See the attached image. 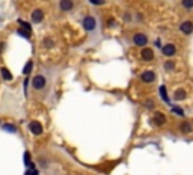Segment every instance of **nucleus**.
<instances>
[{"label":"nucleus","instance_id":"1","mask_svg":"<svg viewBox=\"0 0 193 175\" xmlns=\"http://www.w3.org/2000/svg\"><path fill=\"white\" fill-rule=\"evenodd\" d=\"M45 77L42 75V74H38V75H35L33 77V80H32V86H33V89L35 91H41V89H44L45 88Z\"/></svg>","mask_w":193,"mask_h":175},{"label":"nucleus","instance_id":"2","mask_svg":"<svg viewBox=\"0 0 193 175\" xmlns=\"http://www.w3.org/2000/svg\"><path fill=\"white\" fill-rule=\"evenodd\" d=\"M81 26L84 27V30L90 32V30H93V29L96 27V21H95V18H93L92 15H87V17H84V18H83Z\"/></svg>","mask_w":193,"mask_h":175},{"label":"nucleus","instance_id":"3","mask_svg":"<svg viewBox=\"0 0 193 175\" xmlns=\"http://www.w3.org/2000/svg\"><path fill=\"white\" fill-rule=\"evenodd\" d=\"M133 44H136L139 47H145L148 44V36L145 33H134L133 35Z\"/></svg>","mask_w":193,"mask_h":175},{"label":"nucleus","instance_id":"4","mask_svg":"<svg viewBox=\"0 0 193 175\" xmlns=\"http://www.w3.org/2000/svg\"><path fill=\"white\" fill-rule=\"evenodd\" d=\"M151 122L154 125H157V127H163L166 124V116L163 113H160V112H155L154 116H152V119H151Z\"/></svg>","mask_w":193,"mask_h":175},{"label":"nucleus","instance_id":"5","mask_svg":"<svg viewBox=\"0 0 193 175\" xmlns=\"http://www.w3.org/2000/svg\"><path fill=\"white\" fill-rule=\"evenodd\" d=\"M161 53L166 56V57H172L175 53H176V47L173 44H166L161 47Z\"/></svg>","mask_w":193,"mask_h":175},{"label":"nucleus","instance_id":"6","mask_svg":"<svg viewBox=\"0 0 193 175\" xmlns=\"http://www.w3.org/2000/svg\"><path fill=\"white\" fill-rule=\"evenodd\" d=\"M29 128H30V131H32L35 136H39V134H42V131H44L42 124H39L38 121H32V122L29 124Z\"/></svg>","mask_w":193,"mask_h":175},{"label":"nucleus","instance_id":"7","mask_svg":"<svg viewBox=\"0 0 193 175\" xmlns=\"http://www.w3.org/2000/svg\"><path fill=\"white\" fill-rule=\"evenodd\" d=\"M140 80L143 83H152L155 80V72L154 71H143L140 74Z\"/></svg>","mask_w":193,"mask_h":175},{"label":"nucleus","instance_id":"8","mask_svg":"<svg viewBox=\"0 0 193 175\" xmlns=\"http://www.w3.org/2000/svg\"><path fill=\"white\" fill-rule=\"evenodd\" d=\"M59 8L62 12H69L74 8V2L72 0H60L59 2Z\"/></svg>","mask_w":193,"mask_h":175},{"label":"nucleus","instance_id":"9","mask_svg":"<svg viewBox=\"0 0 193 175\" xmlns=\"http://www.w3.org/2000/svg\"><path fill=\"white\" fill-rule=\"evenodd\" d=\"M140 57L143 59V60H152L154 59V51L151 50V48H148V47H143L142 50H140Z\"/></svg>","mask_w":193,"mask_h":175},{"label":"nucleus","instance_id":"10","mask_svg":"<svg viewBox=\"0 0 193 175\" xmlns=\"http://www.w3.org/2000/svg\"><path fill=\"white\" fill-rule=\"evenodd\" d=\"M179 30H181L184 35H190V33H193V23H191V21H184V23H181Z\"/></svg>","mask_w":193,"mask_h":175},{"label":"nucleus","instance_id":"11","mask_svg":"<svg viewBox=\"0 0 193 175\" xmlns=\"http://www.w3.org/2000/svg\"><path fill=\"white\" fill-rule=\"evenodd\" d=\"M42 20H44V11L35 9V11L32 12V21H33V23H41Z\"/></svg>","mask_w":193,"mask_h":175},{"label":"nucleus","instance_id":"12","mask_svg":"<svg viewBox=\"0 0 193 175\" xmlns=\"http://www.w3.org/2000/svg\"><path fill=\"white\" fill-rule=\"evenodd\" d=\"M158 92H160V97H161V100L164 101V103H167L169 104V95H167V91H166V86L164 84H161L160 86V89H158Z\"/></svg>","mask_w":193,"mask_h":175},{"label":"nucleus","instance_id":"13","mask_svg":"<svg viewBox=\"0 0 193 175\" xmlns=\"http://www.w3.org/2000/svg\"><path fill=\"white\" fill-rule=\"evenodd\" d=\"M185 98V91L184 89H176L175 94H173V100L175 101H182Z\"/></svg>","mask_w":193,"mask_h":175},{"label":"nucleus","instance_id":"14","mask_svg":"<svg viewBox=\"0 0 193 175\" xmlns=\"http://www.w3.org/2000/svg\"><path fill=\"white\" fill-rule=\"evenodd\" d=\"M179 128H181V131H182V133L188 134V133H191V130H193V125H191L188 121H185V122H182V124H181V127H179Z\"/></svg>","mask_w":193,"mask_h":175},{"label":"nucleus","instance_id":"15","mask_svg":"<svg viewBox=\"0 0 193 175\" xmlns=\"http://www.w3.org/2000/svg\"><path fill=\"white\" fill-rule=\"evenodd\" d=\"M0 71H2V77H3L5 80H8V81H9V80H12V74H11V71H9L8 68H5V66H3Z\"/></svg>","mask_w":193,"mask_h":175},{"label":"nucleus","instance_id":"16","mask_svg":"<svg viewBox=\"0 0 193 175\" xmlns=\"http://www.w3.org/2000/svg\"><path fill=\"white\" fill-rule=\"evenodd\" d=\"M32 69H33V62L29 60V62L26 63V66L23 68V74H24V75H29V74L32 72Z\"/></svg>","mask_w":193,"mask_h":175},{"label":"nucleus","instance_id":"17","mask_svg":"<svg viewBox=\"0 0 193 175\" xmlns=\"http://www.w3.org/2000/svg\"><path fill=\"white\" fill-rule=\"evenodd\" d=\"M17 32H18L20 36H23V38H26V39H29V38H30V33H32V32H29V30H26V29H18Z\"/></svg>","mask_w":193,"mask_h":175},{"label":"nucleus","instance_id":"18","mask_svg":"<svg viewBox=\"0 0 193 175\" xmlns=\"http://www.w3.org/2000/svg\"><path fill=\"white\" fill-rule=\"evenodd\" d=\"M181 5L185 9H191L193 8V0H181Z\"/></svg>","mask_w":193,"mask_h":175},{"label":"nucleus","instance_id":"19","mask_svg":"<svg viewBox=\"0 0 193 175\" xmlns=\"http://www.w3.org/2000/svg\"><path fill=\"white\" fill-rule=\"evenodd\" d=\"M163 66H164V69H166V71H170V69H173V68H175V62H173V60H166Z\"/></svg>","mask_w":193,"mask_h":175},{"label":"nucleus","instance_id":"20","mask_svg":"<svg viewBox=\"0 0 193 175\" xmlns=\"http://www.w3.org/2000/svg\"><path fill=\"white\" fill-rule=\"evenodd\" d=\"M3 130H5V131L15 133V131H17V127H15V125H12V124H5V125H3Z\"/></svg>","mask_w":193,"mask_h":175},{"label":"nucleus","instance_id":"21","mask_svg":"<svg viewBox=\"0 0 193 175\" xmlns=\"http://www.w3.org/2000/svg\"><path fill=\"white\" fill-rule=\"evenodd\" d=\"M30 160H32V158H30V152L26 151V152H24V164H26V166H30V164H32Z\"/></svg>","mask_w":193,"mask_h":175},{"label":"nucleus","instance_id":"22","mask_svg":"<svg viewBox=\"0 0 193 175\" xmlns=\"http://www.w3.org/2000/svg\"><path fill=\"white\" fill-rule=\"evenodd\" d=\"M38 173H39V172H38V169H35V164L32 163V164H30V169L26 172V175H38Z\"/></svg>","mask_w":193,"mask_h":175},{"label":"nucleus","instance_id":"23","mask_svg":"<svg viewBox=\"0 0 193 175\" xmlns=\"http://www.w3.org/2000/svg\"><path fill=\"white\" fill-rule=\"evenodd\" d=\"M172 113H175L178 116H184V110L181 107H172Z\"/></svg>","mask_w":193,"mask_h":175},{"label":"nucleus","instance_id":"24","mask_svg":"<svg viewBox=\"0 0 193 175\" xmlns=\"http://www.w3.org/2000/svg\"><path fill=\"white\" fill-rule=\"evenodd\" d=\"M18 24H21V26H23V29H26V30L32 32V27H30V24H29V23H26V21H23V20H18Z\"/></svg>","mask_w":193,"mask_h":175},{"label":"nucleus","instance_id":"25","mask_svg":"<svg viewBox=\"0 0 193 175\" xmlns=\"http://www.w3.org/2000/svg\"><path fill=\"white\" fill-rule=\"evenodd\" d=\"M89 2H90L92 5H95V6H101V5H104V3H106L104 0H89Z\"/></svg>","mask_w":193,"mask_h":175},{"label":"nucleus","instance_id":"26","mask_svg":"<svg viewBox=\"0 0 193 175\" xmlns=\"http://www.w3.org/2000/svg\"><path fill=\"white\" fill-rule=\"evenodd\" d=\"M145 107H148V109H152V107H154V101H152V100H148V101L145 103Z\"/></svg>","mask_w":193,"mask_h":175},{"label":"nucleus","instance_id":"27","mask_svg":"<svg viewBox=\"0 0 193 175\" xmlns=\"http://www.w3.org/2000/svg\"><path fill=\"white\" fill-rule=\"evenodd\" d=\"M44 45H45V47H51V45H53V41H50V39L47 38V39L44 41Z\"/></svg>","mask_w":193,"mask_h":175},{"label":"nucleus","instance_id":"28","mask_svg":"<svg viewBox=\"0 0 193 175\" xmlns=\"http://www.w3.org/2000/svg\"><path fill=\"white\" fill-rule=\"evenodd\" d=\"M154 45H155V47H161V41H160V39H155Z\"/></svg>","mask_w":193,"mask_h":175}]
</instances>
